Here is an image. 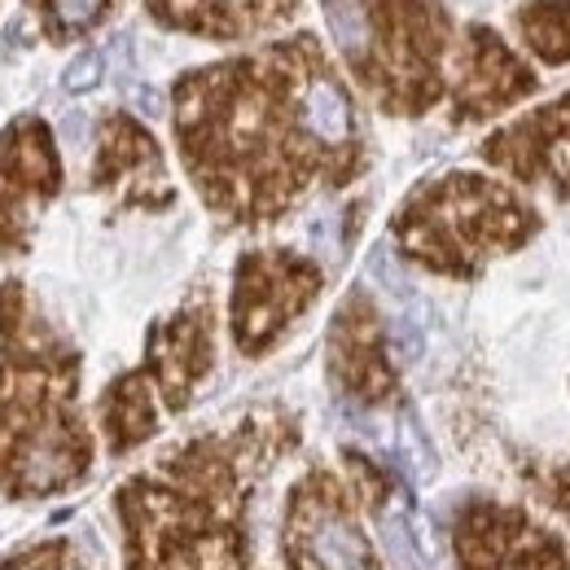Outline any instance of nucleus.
Here are the masks:
<instances>
[{
  "label": "nucleus",
  "mask_w": 570,
  "mask_h": 570,
  "mask_svg": "<svg viewBox=\"0 0 570 570\" xmlns=\"http://www.w3.org/2000/svg\"><path fill=\"white\" fill-rule=\"evenodd\" d=\"M325 18L377 110L422 119L448 101L456 27L443 0H325Z\"/></svg>",
  "instance_id": "obj_4"
},
{
  "label": "nucleus",
  "mask_w": 570,
  "mask_h": 570,
  "mask_svg": "<svg viewBox=\"0 0 570 570\" xmlns=\"http://www.w3.org/2000/svg\"><path fill=\"white\" fill-rule=\"evenodd\" d=\"M215 368V298L212 289H194L167 321L149 330L145 360L115 377L97 404L101 439L115 456L149 443L167 417L189 409L194 391Z\"/></svg>",
  "instance_id": "obj_6"
},
{
  "label": "nucleus",
  "mask_w": 570,
  "mask_h": 570,
  "mask_svg": "<svg viewBox=\"0 0 570 570\" xmlns=\"http://www.w3.org/2000/svg\"><path fill=\"white\" fill-rule=\"evenodd\" d=\"M325 289V273L285 246L246 250L233 273L228 334L242 356H268Z\"/></svg>",
  "instance_id": "obj_8"
},
{
  "label": "nucleus",
  "mask_w": 570,
  "mask_h": 570,
  "mask_svg": "<svg viewBox=\"0 0 570 570\" xmlns=\"http://www.w3.org/2000/svg\"><path fill=\"white\" fill-rule=\"evenodd\" d=\"M479 154L513 185L544 189L558 203H570V92L497 128L479 145Z\"/></svg>",
  "instance_id": "obj_12"
},
{
  "label": "nucleus",
  "mask_w": 570,
  "mask_h": 570,
  "mask_svg": "<svg viewBox=\"0 0 570 570\" xmlns=\"http://www.w3.org/2000/svg\"><path fill=\"white\" fill-rule=\"evenodd\" d=\"M145 4L154 22L207 40H246L273 31L298 9V0H145Z\"/></svg>",
  "instance_id": "obj_15"
},
{
  "label": "nucleus",
  "mask_w": 570,
  "mask_h": 570,
  "mask_svg": "<svg viewBox=\"0 0 570 570\" xmlns=\"http://www.w3.org/2000/svg\"><path fill=\"white\" fill-rule=\"evenodd\" d=\"M0 570H97L92 558L75 540H36L9 558H0Z\"/></svg>",
  "instance_id": "obj_17"
},
{
  "label": "nucleus",
  "mask_w": 570,
  "mask_h": 570,
  "mask_svg": "<svg viewBox=\"0 0 570 570\" xmlns=\"http://www.w3.org/2000/svg\"><path fill=\"white\" fill-rule=\"evenodd\" d=\"M456 570H570L567 544L553 527L518 504L479 497L452 518Z\"/></svg>",
  "instance_id": "obj_9"
},
{
  "label": "nucleus",
  "mask_w": 570,
  "mask_h": 570,
  "mask_svg": "<svg viewBox=\"0 0 570 570\" xmlns=\"http://www.w3.org/2000/svg\"><path fill=\"white\" fill-rule=\"evenodd\" d=\"M88 185L92 194H106L128 212H163L176 203L158 141L145 132V124L119 110L101 119Z\"/></svg>",
  "instance_id": "obj_13"
},
{
  "label": "nucleus",
  "mask_w": 570,
  "mask_h": 570,
  "mask_svg": "<svg viewBox=\"0 0 570 570\" xmlns=\"http://www.w3.org/2000/svg\"><path fill=\"white\" fill-rule=\"evenodd\" d=\"M540 88V75L527 67L522 53H513L492 27L470 22L461 27V40L452 49V71H448V124H488L518 101H527Z\"/></svg>",
  "instance_id": "obj_10"
},
{
  "label": "nucleus",
  "mask_w": 570,
  "mask_h": 570,
  "mask_svg": "<svg viewBox=\"0 0 570 570\" xmlns=\"http://www.w3.org/2000/svg\"><path fill=\"white\" fill-rule=\"evenodd\" d=\"M330 377L360 404H386L400 391L395 364L386 352V330L364 289H352L330 325Z\"/></svg>",
  "instance_id": "obj_14"
},
{
  "label": "nucleus",
  "mask_w": 570,
  "mask_h": 570,
  "mask_svg": "<svg viewBox=\"0 0 570 570\" xmlns=\"http://www.w3.org/2000/svg\"><path fill=\"white\" fill-rule=\"evenodd\" d=\"M544 215L509 180L483 171H448L422 185L395 212L400 250L426 273L470 282L492 259L522 250L540 233Z\"/></svg>",
  "instance_id": "obj_5"
},
{
  "label": "nucleus",
  "mask_w": 570,
  "mask_h": 570,
  "mask_svg": "<svg viewBox=\"0 0 570 570\" xmlns=\"http://www.w3.org/2000/svg\"><path fill=\"white\" fill-rule=\"evenodd\" d=\"M62 189V158L40 119H18L0 132V255H22L36 215Z\"/></svg>",
  "instance_id": "obj_11"
},
{
  "label": "nucleus",
  "mask_w": 570,
  "mask_h": 570,
  "mask_svg": "<svg viewBox=\"0 0 570 570\" xmlns=\"http://www.w3.org/2000/svg\"><path fill=\"white\" fill-rule=\"evenodd\" d=\"M83 360L22 282L0 285V497L49 500L92 470Z\"/></svg>",
  "instance_id": "obj_3"
},
{
  "label": "nucleus",
  "mask_w": 570,
  "mask_h": 570,
  "mask_svg": "<svg viewBox=\"0 0 570 570\" xmlns=\"http://www.w3.org/2000/svg\"><path fill=\"white\" fill-rule=\"evenodd\" d=\"M513 27L535 62L570 67V0H518Z\"/></svg>",
  "instance_id": "obj_16"
},
{
  "label": "nucleus",
  "mask_w": 570,
  "mask_h": 570,
  "mask_svg": "<svg viewBox=\"0 0 570 570\" xmlns=\"http://www.w3.org/2000/svg\"><path fill=\"white\" fill-rule=\"evenodd\" d=\"M386 497L391 479L360 452L343 456V470H307L285 500V570H386L364 522V513H382Z\"/></svg>",
  "instance_id": "obj_7"
},
{
  "label": "nucleus",
  "mask_w": 570,
  "mask_h": 570,
  "mask_svg": "<svg viewBox=\"0 0 570 570\" xmlns=\"http://www.w3.org/2000/svg\"><path fill=\"white\" fill-rule=\"evenodd\" d=\"M176 145L198 198L233 228H268L368 163L356 101L316 36L185 75Z\"/></svg>",
  "instance_id": "obj_1"
},
{
  "label": "nucleus",
  "mask_w": 570,
  "mask_h": 570,
  "mask_svg": "<svg viewBox=\"0 0 570 570\" xmlns=\"http://www.w3.org/2000/svg\"><path fill=\"white\" fill-rule=\"evenodd\" d=\"M527 488H531V497L540 500L544 509H553L562 522H570V456L544 465V470H531Z\"/></svg>",
  "instance_id": "obj_19"
},
{
  "label": "nucleus",
  "mask_w": 570,
  "mask_h": 570,
  "mask_svg": "<svg viewBox=\"0 0 570 570\" xmlns=\"http://www.w3.org/2000/svg\"><path fill=\"white\" fill-rule=\"evenodd\" d=\"M298 448L285 409L194 434L115 492L124 570H250L255 497Z\"/></svg>",
  "instance_id": "obj_2"
},
{
  "label": "nucleus",
  "mask_w": 570,
  "mask_h": 570,
  "mask_svg": "<svg viewBox=\"0 0 570 570\" xmlns=\"http://www.w3.org/2000/svg\"><path fill=\"white\" fill-rule=\"evenodd\" d=\"M110 4L115 0H40V13H45V27L53 40H71L79 31L97 27Z\"/></svg>",
  "instance_id": "obj_18"
}]
</instances>
